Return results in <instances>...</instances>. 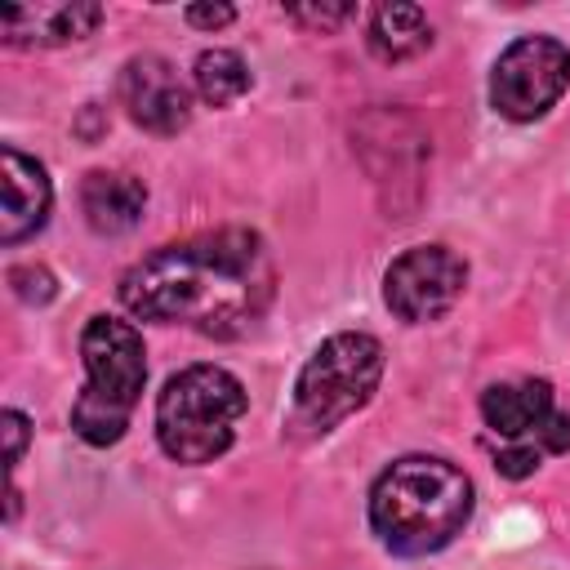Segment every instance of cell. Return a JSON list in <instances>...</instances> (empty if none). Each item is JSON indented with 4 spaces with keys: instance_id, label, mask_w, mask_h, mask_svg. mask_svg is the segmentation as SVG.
<instances>
[{
    "instance_id": "1",
    "label": "cell",
    "mask_w": 570,
    "mask_h": 570,
    "mask_svg": "<svg viewBox=\"0 0 570 570\" xmlns=\"http://www.w3.org/2000/svg\"><path fill=\"white\" fill-rule=\"evenodd\" d=\"M272 289V254L263 236L245 227H218L160 245L120 276V303L138 321L187 325L214 338L245 334L267 312Z\"/></svg>"
},
{
    "instance_id": "2",
    "label": "cell",
    "mask_w": 570,
    "mask_h": 570,
    "mask_svg": "<svg viewBox=\"0 0 570 570\" xmlns=\"http://www.w3.org/2000/svg\"><path fill=\"white\" fill-rule=\"evenodd\" d=\"M472 517V481L432 454L396 459L370 490V525L383 548L428 557L454 543Z\"/></svg>"
},
{
    "instance_id": "3",
    "label": "cell",
    "mask_w": 570,
    "mask_h": 570,
    "mask_svg": "<svg viewBox=\"0 0 570 570\" xmlns=\"http://www.w3.org/2000/svg\"><path fill=\"white\" fill-rule=\"evenodd\" d=\"M85 356V392L71 405V428L89 445H111L125 436L129 414L147 383L142 334L129 321L94 316L80 334Z\"/></svg>"
},
{
    "instance_id": "4",
    "label": "cell",
    "mask_w": 570,
    "mask_h": 570,
    "mask_svg": "<svg viewBox=\"0 0 570 570\" xmlns=\"http://www.w3.org/2000/svg\"><path fill=\"white\" fill-rule=\"evenodd\" d=\"M245 387L223 365H187L156 396L160 450L178 463H214L245 414Z\"/></svg>"
},
{
    "instance_id": "5",
    "label": "cell",
    "mask_w": 570,
    "mask_h": 570,
    "mask_svg": "<svg viewBox=\"0 0 570 570\" xmlns=\"http://www.w3.org/2000/svg\"><path fill=\"white\" fill-rule=\"evenodd\" d=\"M379 379H383V343L374 334L361 330L330 334L298 370L294 410L307 428L330 432L374 396Z\"/></svg>"
},
{
    "instance_id": "6",
    "label": "cell",
    "mask_w": 570,
    "mask_h": 570,
    "mask_svg": "<svg viewBox=\"0 0 570 570\" xmlns=\"http://www.w3.org/2000/svg\"><path fill=\"white\" fill-rule=\"evenodd\" d=\"M570 85V49L552 36H521L512 40L490 76V102L508 120L543 116Z\"/></svg>"
},
{
    "instance_id": "7",
    "label": "cell",
    "mask_w": 570,
    "mask_h": 570,
    "mask_svg": "<svg viewBox=\"0 0 570 570\" xmlns=\"http://www.w3.org/2000/svg\"><path fill=\"white\" fill-rule=\"evenodd\" d=\"M463 285H468V267L454 249L414 245L401 258H392V267L383 276V298L401 321L428 325V321L445 316L459 303Z\"/></svg>"
},
{
    "instance_id": "8",
    "label": "cell",
    "mask_w": 570,
    "mask_h": 570,
    "mask_svg": "<svg viewBox=\"0 0 570 570\" xmlns=\"http://www.w3.org/2000/svg\"><path fill=\"white\" fill-rule=\"evenodd\" d=\"M120 102L134 125L151 134H178L191 120V89L183 85L178 67L160 53L129 58L120 71Z\"/></svg>"
},
{
    "instance_id": "9",
    "label": "cell",
    "mask_w": 570,
    "mask_h": 570,
    "mask_svg": "<svg viewBox=\"0 0 570 570\" xmlns=\"http://www.w3.org/2000/svg\"><path fill=\"white\" fill-rule=\"evenodd\" d=\"M49 200H53V191H49L45 169L31 156H22L18 147H4L0 151V240L18 245L36 227H45Z\"/></svg>"
},
{
    "instance_id": "10",
    "label": "cell",
    "mask_w": 570,
    "mask_h": 570,
    "mask_svg": "<svg viewBox=\"0 0 570 570\" xmlns=\"http://www.w3.org/2000/svg\"><path fill=\"white\" fill-rule=\"evenodd\" d=\"M98 22H102V4H85V0L0 9V31H4L9 45H67V40H85Z\"/></svg>"
},
{
    "instance_id": "11",
    "label": "cell",
    "mask_w": 570,
    "mask_h": 570,
    "mask_svg": "<svg viewBox=\"0 0 570 570\" xmlns=\"http://www.w3.org/2000/svg\"><path fill=\"white\" fill-rule=\"evenodd\" d=\"M481 419L503 441H530L552 419V387L543 379H512L481 392Z\"/></svg>"
},
{
    "instance_id": "12",
    "label": "cell",
    "mask_w": 570,
    "mask_h": 570,
    "mask_svg": "<svg viewBox=\"0 0 570 570\" xmlns=\"http://www.w3.org/2000/svg\"><path fill=\"white\" fill-rule=\"evenodd\" d=\"M142 205H147V187L134 174L94 169L80 183V209H85V218H89L94 232H107V236L129 232L142 218Z\"/></svg>"
},
{
    "instance_id": "13",
    "label": "cell",
    "mask_w": 570,
    "mask_h": 570,
    "mask_svg": "<svg viewBox=\"0 0 570 570\" xmlns=\"http://www.w3.org/2000/svg\"><path fill=\"white\" fill-rule=\"evenodd\" d=\"M432 45V22L419 4H379L370 13V49L383 62L414 58Z\"/></svg>"
},
{
    "instance_id": "14",
    "label": "cell",
    "mask_w": 570,
    "mask_h": 570,
    "mask_svg": "<svg viewBox=\"0 0 570 570\" xmlns=\"http://www.w3.org/2000/svg\"><path fill=\"white\" fill-rule=\"evenodd\" d=\"M191 80H196V94L209 107H232L236 98L249 94V67H245V58L236 49H205L196 58Z\"/></svg>"
},
{
    "instance_id": "15",
    "label": "cell",
    "mask_w": 570,
    "mask_h": 570,
    "mask_svg": "<svg viewBox=\"0 0 570 570\" xmlns=\"http://www.w3.org/2000/svg\"><path fill=\"white\" fill-rule=\"evenodd\" d=\"M232 18H236L232 4H187V22L191 27H209L214 31V27H227Z\"/></svg>"
},
{
    "instance_id": "16",
    "label": "cell",
    "mask_w": 570,
    "mask_h": 570,
    "mask_svg": "<svg viewBox=\"0 0 570 570\" xmlns=\"http://www.w3.org/2000/svg\"><path fill=\"white\" fill-rule=\"evenodd\" d=\"M4 441H9V468H18L22 445H27V414L4 410Z\"/></svg>"
},
{
    "instance_id": "17",
    "label": "cell",
    "mask_w": 570,
    "mask_h": 570,
    "mask_svg": "<svg viewBox=\"0 0 570 570\" xmlns=\"http://www.w3.org/2000/svg\"><path fill=\"white\" fill-rule=\"evenodd\" d=\"M289 18L312 22V27H338L343 18H352V9L347 4H338V9H289Z\"/></svg>"
}]
</instances>
